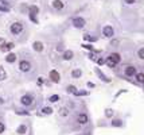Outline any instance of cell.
<instances>
[{"label":"cell","instance_id":"74e56055","mask_svg":"<svg viewBox=\"0 0 144 135\" xmlns=\"http://www.w3.org/2000/svg\"><path fill=\"white\" fill-rule=\"evenodd\" d=\"M3 103H4V101H3V99H0V104H3Z\"/></svg>","mask_w":144,"mask_h":135},{"label":"cell","instance_id":"6da1fadb","mask_svg":"<svg viewBox=\"0 0 144 135\" xmlns=\"http://www.w3.org/2000/svg\"><path fill=\"white\" fill-rule=\"evenodd\" d=\"M23 31V24L22 23H14V24L11 26V32L15 35L20 34V32Z\"/></svg>","mask_w":144,"mask_h":135},{"label":"cell","instance_id":"ffe728a7","mask_svg":"<svg viewBox=\"0 0 144 135\" xmlns=\"http://www.w3.org/2000/svg\"><path fill=\"white\" fill-rule=\"evenodd\" d=\"M68 92H70V93H74L78 96V91L75 89V87H73V85H70V87H68Z\"/></svg>","mask_w":144,"mask_h":135},{"label":"cell","instance_id":"4316f807","mask_svg":"<svg viewBox=\"0 0 144 135\" xmlns=\"http://www.w3.org/2000/svg\"><path fill=\"white\" fill-rule=\"evenodd\" d=\"M83 38H85L86 41H90V42H96V41H97L96 38H93V37H89L88 34H85V35H83Z\"/></svg>","mask_w":144,"mask_h":135},{"label":"cell","instance_id":"277c9868","mask_svg":"<svg viewBox=\"0 0 144 135\" xmlns=\"http://www.w3.org/2000/svg\"><path fill=\"white\" fill-rule=\"evenodd\" d=\"M49 77L51 78L53 83H59V81H61V76H59V73L57 70H51V72H50Z\"/></svg>","mask_w":144,"mask_h":135},{"label":"cell","instance_id":"ac0fdd59","mask_svg":"<svg viewBox=\"0 0 144 135\" xmlns=\"http://www.w3.org/2000/svg\"><path fill=\"white\" fill-rule=\"evenodd\" d=\"M96 73L98 74L100 77H101L102 80L105 81V83H109V78H106V77H105V74H104V73H101V70H100V69H96Z\"/></svg>","mask_w":144,"mask_h":135},{"label":"cell","instance_id":"83f0119b","mask_svg":"<svg viewBox=\"0 0 144 135\" xmlns=\"http://www.w3.org/2000/svg\"><path fill=\"white\" fill-rule=\"evenodd\" d=\"M30 19H31L34 23H38V18H36L35 15H32V14H30Z\"/></svg>","mask_w":144,"mask_h":135},{"label":"cell","instance_id":"7c38bea8","mask_svg":"<svg viewBox=\"0 0 144 135\" xmlns=\"http://www.w3.org/2000/svg\"><path fill=\"white\" fill-rule=\"evenodd\" d=\"M53 7H54L55 9H62L63 8V3L61 1V0H54V1H53Z\"/></svg>","mask_w":144,"mask_h":135},{"label":"cell","instance_id":"30bf717a","mask_svg":"<svg viewBox=\"0 0 144 135\" xmlns=\"http://www.w3.org/2000/svg\"><path fill=\"white\" fill-rule=\"evenodd\" d=\"M125 74H127V76H133V74H136V68H133V66H127V68H125Z\"/></svg>","mask_w":144,"mask_h":135},{"label":"cell","instance_id":"1f68e13d","mask_svg":"<svg viewBox=\"0 0 144 135\" xmlns=\"http://www.w3.org/2000/svg\"><path fill=\"white\" fill-rule=\"evenodd\" d=\"M106 64H108L110 68H115V66H116V64H115L113 61H110V60H108V61H106Z\"/></svg>","mask_w":144,"mask_h":135},{"label":"cell","instance_id":"5b68a950","mask_svg":"<svg viewBox=\"0 0 144 135\" xmlns=\"http://www.w3.org/2000/svg\"><path fill=\"white\" fill-rule=\"evenodd\" d=\"M19 68H20L22 72H30L31 70V64H30L28 61H22L20 64H19Z\"/></svg>","mask_w":144,"mask_h":135},{"label":"cell","instance_id":"8992f818","mask_svg":"<svg viewBox=\"0 0 144 135\" xmlns=\"http://www.w3.org/2000/svg\"><path fill=\"white\" fill-rule=\"evenodd\" d=\"M20 101H22L23 105H26V107H27V105H31V104H32V97L28 96V95H24V96H22Z\"/></svg>","mask_w":144,"mask_h":135},{"label":"cell","instance_id":"7402d4cb","mask_svg":"<svg viewBox=\"0 0 144 135\" xmlns=\"http://www.w3.org/2000/svg\"><path fill=\"white\" fill-rule=\"evenodd\" d=\"M136 78H137V81H139L140 84L144 83V74H143V73H137V74H136Z\"/></svg>","mask_w":144,"mask_h":135},{"label":"cell","instance_id":"d6986e66","mask_svg":"<svg viewBox=\"0 0 144 135\" xmlns=\"http://www.w3.org/2000/svg\"><path fill=\"white\" fill-rule=\"evenodd\" d=\"M38 12H39V8L36 7V5H31V7H30V14L35 15V14H38Z\"/></svg>","mask_w":144,"mask_h":135},{"label":"cell","instance_id":"d590c367","mask_svg":"<svg viewBox=\"0 0 144 135\" xmlns=\"http://www.w3.org/2000/svg\"><path fill=\"white\" fill-rule=\"evenodd\" d=\"M88 87H89V88H93V87H94V84H92V83H88Z\"/></svg>","mask_w":144,"mask_h":135},{"label":"cell","instance_id":"2e32d148","mask_svg":"<svg viewBox=\"0 0 144 135\" xmlns=\"http://www.w3.org/2000/svg\"><path fill=\"white\" fill-rule=\"evenodd\" d=\"M16 133H18V134H20V135L26 134V133H27V127H26L24 124H22V126H19V127H18V130H16Z\"/></svg>","mask_w":144,"mask_h":135},{"label":"cell","instance_id":"f546056e","mask_svg":"<svg viewBox=\"0 0 144 135\" xmlns=\"http://www.w3.org/2000/svg\"><path fill=\"white\" fill-rule=\"evenodd\" d=\"M139 58H142V60L144 58V49H140L139 50Z\"/></svg>","mask_w":144,"mask_h":135},{"label":"cell","instance_id":"8d00e7d4","mask_svg":"<svg viewBox=\"0 0 144 135\" xmlns=\"http://www.w3.org/2000/svg\"><path fill=\"white\" fill-rule=\"evenodd\" d=\"M0 45H4V39L3 38H0Z\"/></svg>","mask_w":144,"mask_h":135},{"label":"cell","instance_id":"d6a6232c","mask_svg":"<svg viewBox=\"0 0 144 135\" xmlns=\"http://www.w3.org/2000/svg\"><path fill=\"white\" fill-rule=\"evenodd\" d=\"M97 64H98V65L105 64V60H104V58H98V60H97Z\"/></svg>","mask_w":144,"mask_h":135},{"label":"cell","instance_id":"e575fe53","mask_svg":"<svg viewBox=\"0 0 144 135\" xmlns=\"http://www.w3.org/2000/svg\"><path fill=\"white\" fill-rule=\"evenodd\" d=\"M136 0H125V3H128V4H132V3H135Z\"/></svg>","mask_w":144,"mask_h":135},{"label":"cell","instance_id":"603a6c76","mask_svg":"<svg viewBox=\"0 0 144 135\" xmlns=\"http://www.w3.org/2000/svg\"><path fill=\"white\" fill-rule=\"evenodd\" d=\"M49 100L51 101V103H55V101H58V100H59V96H58V95H53V96H50V97H49Z\"/></svg>","mask_w":144,"mask_h":135},{"label":"cell","instance_id":"f1b7e54d","mask_svg":"<svg viewBox=\"0 0 144 135\" xmlns=\"http://www.w3.org/2000/svg\"><path fill=\"white\" fill-rule=\"evenodd\" d=\"M59 114H61V115H62V116H66V115H68V114H69V111H68V110H66V108H62V110H61V112H59Z\"/></svg>","mask_w":144,"mask_h":135},{"label":"cell","instance_id":"4fadbf2b","mask_svg":"<svg viewBox=\"0 0 144 135\" xmlns=\"http://www.w3.org/2000/svg\"><path fill=\"white\" fill-rule=\"evenodd\" d=\"M32 46H34L35 51H42L43 50V43H42V42H34V45H32Z\"/></svg>","mask_w":144,"mask_h":135},{"label":"cell","instance_id":"44dd1931","mask_svg":"<svg viewBox=\"0 0 144 135\" xmlns=\"http://www.w3.org/2000/svg\"><path fill=\"white\" fill-rule=\"evenodd\" d=\"M5 76H7V74H5V70H4L1 66H0V81L5 80Z\"/></svg>","mask_w":144,"mask_h":135},{"label":"cell","instance_id":"836d02e7","mask_svg":"<svg viewBox=\"0 0 144 135\" xmlns=\"http://www.w3.org/2000/svg\"><path fill=\"white\" fill-rule=\"evenodd\" d=\"M82 47H85V49H88V50H93V47L90 45H82Z\"/></svg>","mask_w":144,"mask_h":135},{"label":"cell","instance_id":"3957f363","mask_svg":"<svg viewBox=\"0 0 144 135\" xmlns=\"http://www.w3.org/2000/svg\"><path fill=\"white\" fill-rule=\"evenodd\" d=\"M73 24H74L75 28H82L85 26V19L82 18H74L73 19Z\"/></svg>","mask_w":144,"mask_h":135},{"label":"cell","instance_id":"e0dca14e","mask_svg":"<svg viewBox=\"0 0 144 135\" xmlns=\"http://www.w3.org/2000/svg\"><path fill=\"white\" fill-rule=\"evenodd\" d=\"M72 76H73L74 78H79V77L82 76V72L79 70V69H74V70H73V73H72Z\"/></svg>","mask_w":144,"mask_h":135},{"label":"cell","instance_id":"9a60e30c","mask_svg":"<svg viewBox=\"0 0 144 135\" xmlns=\"http://www.w3.org/2000/svg\"><path fill=\"white\" fill-rule=\"evenodd\" d=\"M73 55H74V53H73L72 50H68V51H65V54H63V60H72L73 58Z\"/></svg>","mask_w":144,"mask_h":135},{"label":"cell","instance_id":"4dcf8cb0","mask_svg":"<svg viewBox=\"0 0 144 135\" xmlns=\"http://www.w3.org/2000/svg\"><path fill=\"white\" fill-rule=\"evenodd\" d=\"M4 130H5L4 123H1V122H0V134H1V133H4Z\"/></svg>","mask_w":144,"mask_h":135},{"label":"cell","instance_id":"484cf974","mask_svg":"<svg viewBox=\"0 0 144 135\" xmlns=\"http://www.w3.org/2000/svg\"><path fill=\"white\" fill-rule=\"evenodd\" d=\"M105 116L106 118H112L113 116V111L109 110V108H108V110H105Z\"/></svg>","mask_w":144,"mask_h":135},{"label":"cell","instance_id":"d4e9b609","mask_svg":"<svg viewBox=\"0 0 144 135\" xmlns=\"http://www.w3.org/2000/svg\"><path fill=\"white\" fill-rule=\"evenodd\" d=\"M112 126L113 127H120V126H123V122L121 120H113L112 122Z\"/></svg>","mask_w":144,"mask_h":135},{"label":"cell","instance_id":"ba28073f","mask_svg":"<svg viewBox=\"0 0 144 135\" xmlns=\"http://www.w3.org/2000/svg\"><path fill=\"white\" fill-rule=\"evenodd\" d=\"M77 122H78L79 124H85V123H88V115H85V114L78 115V118H77Z\"/></svg>","mask_w":144,"mask_h":135},{"label":"cell","instance_id":"cb8c5ba5","mask_svg":"<svg viewBox=\"0 0 144 135\" xmlns=\"http://www.w3.org/2000/svg\"><path fill=\"white\" fill-rule=\"evenodd\" d=\"M42 112L45 114V115H50V114L53 112V110H51V108H50V107H45V108H43V110H42Z\"/></svg>","mask_w":144,"mask_h":135},{"label":"cell","instance_id":"9c48e42d","mask_svg":"<svg viewBox=\"0 0 144 135\" xmlns=\"http://www.w3.org/2000/svg\"><path fill=\"white\" fill-rule=\"evenodd\" d=\"M0 11L1 12H8L9 11V7L7 5V3L4 0H0Z\"/></svg>","mask_w":144,"mask_h":135},{"label":"cell","instance_id":"7a4b0ae2","mask_svg":"<svg viewBox=\"0 0 144 135\" xmlns=\"http://www.w3.org/2000/svg\"><path fill=\"white\" fill-rule=\"evenodd\" d=\"M102 34H104V37L110 38V37H113V35H115V30L112 28V26H105V27H104V30H102Z\"/></svg>","mask_w":144,"mask_h":135},{"label":"cell","instance_id":"52a82bcc","mask_svg":"<svg viewBox=\"0 0 144 135\" xmlns=\"http://www.w3.org/2000/svg\"><path fill=\"white\" fill-rule=\"evenodd\" d=\"M108 60L113 61L115 64H119V62L121 61V58H120V54H117V53H112V54L109 55V58H108Z\"/></svg>","mask_w":144,"mask_h":135},{"label":"cell","instance_id":"5bb4252c","mask_svg":"<svg viewBox=\"0 0 144 135\" xmlns=\"http://www.w3.org/2000/svg\"><path fill=\"white\" fill-rule=\"evenodd\" d=\"M5 61L9 62V64H11V62H15L16 61V55L14 54V53H9L7 57H5Z\"/></svg>","mask_w":144,"mask_h":135},{"label":"cell","instance_id":"8fae6325","mask_svg":"<svg viewBox=\"0 0 144 135\" xmlns=\"http://www.w3.org/2000/svg\"><path fill=\"white\" fill-rule=\"evenodd\" d=\"M14 43H11V42H9V43H5L4 46H1V51H4V53H7V51H9V50H12V49H14Z\"/></svg>","mask_w":144,"mask_h":135}]
</instances>
